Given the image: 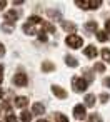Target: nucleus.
<instances>
[{"label": "nucleus", "instance_id": "obj_29", "mask_svg": "<svg viewBox=\"0 0 110 122\" xmlns=\"http://www.w3.org/2000/svg\"><path fill=\"white\" fill-rule=\"evenodd\" d=\"M110 100V97H108V94H102L100 95V102H103V104H107Z\"/></svg>", "mask_w": 110, "mask_h": 122}, {"label": "nucleus", "instance_id": "obj_34", "mask_svg": "<svg viewBox=\"0 0 110 122\" xmlns=\"http://www.w3.org/2000/svg\"><path fill=\"white\" fill-rule=\"evenodd\" d=\"M2 80H4V67L0 65V84H2Z\"/></svg>", "mask_w": 110, "mask_h": 122}, {"label": "nucleus", "instance_id": "obj_22", "mask_svg": "<svg viewBox=\"0 0 110 122\" xmlns=\"http://www.w3.org/2000/svg\"><path fill=\"white\" fill-rule=\"evenodd\" d=\"M40 22H42V19H40V17H37V15L29 17V24H30V25H33V24H40Z\"/></svg>", "mask_w": 110, "mask_h": 122}, {"label": "nucleus", "instance_id": "obj_15", "mask_svg": "<svg viewBox=\"0 0 110 122\" xmlns=\"http://www.w3.org/2000/svg\"><path fill=\"white\" fill-rule=\"evenodd\" d=\"M24 32H25L27 35H35V34H37L35 27H33V25H30V24H25V25H24Z\"/></svg>", "mask_w": 110, "mask_h": 122}, {"label": "nucleus", "instance_id": "obj_31", "mask_svg": "<svg viewBox=\"0 0 110 122\" xmlns=\"http://www.w3.org/2000/svg\"><path fill=\"white\" fill-rule=\"evenodd\" d=\"M38 34V39L42 40V42H47V34L45 32H37Z\"/></svg>", "mask_w": 110, "mask_h": 122}, {"label": "nucleus", "instance_id": "obj_17", "mask_svg": "<svg viewBox=\"0 0 110 122\" xmlns=\"http://www.w3.org/2000/svg\"><path fill=\"white\" fill-rule=\"evenodd\" d=\"M27 104H29V99H27V97H17V99H15V105L20 107V109L25 107Z\"/></svg>", "mask_w": 110, "mask_h": 122}, {"label": "nucleus", "instance_id": "obj_38", "mask_svg": "<svg viewBox=\"0 0 110 122\" xmlns=\"http://www.w3.org/2000/svg\"><path fill=\"white\" fill-rule=\"evenodd\" d=\"M2 97H4V90H2V89H0V99H2Z\"/></svg>", "mask_w": 110, "mask_h": 122}, {"label": "nucleus", "instance_id": "obj_27", "mask_svg": "<svg viewBox=\"0 0 110 122\" xmlns=\"http://www.w3.org/2000/svg\"><path fill=\"white\" fill-rule=\"evenodd\" d=\"M95 70H97V72H105V65L100 64V62H97V64H95Z\"/></svg>", "mask_w": 110, "mask_h": 122}, {"label": "nucleus", "instance_id": "obj_4", "mask_svg": "<svg viewBox=\"0 0 110 122\" xmlns=\"http://www.w3.org/2000/svg\"><path fill=\"white\" fill-rule=\"evenodd\" d=\"M73 117H75L77 120H83V119L87 117V110H85V107H83L82 104H78V105L73 107Z\"/></svg>", "mask_w": 110, "mask_h": 122}, {"label": "nucleus", "instance_id": "obj_11", "mask_svg": "<svg viewBox=\"0 0 110 122\" xmlns=\"http://www.w3.org/2000/svg\"><path fill=\"white\" fill-rule=\"evenodd\" d=\"M95 95L93 94H88V95H85V105L83 107H93L95 105Z\"/></svg>", "mask_w": 110, "mask_h": 122}, {"label": "nucleus", "instance_id": "obj_32", "mask_svg": "<svg viewBox=\"0 0 110 122\" xmlns=\"http://www.w3.org/2000/svg\"><path fill=\"white\" fill-rule=\"evenodd\" d=\"M4 55H5V45L0 42V57H4Z\"/></svg>", "mask_w": 110, "mask_h": 122}, {"label": "nucleus", "instance_id": "obj_13", "mask_svg": "<svg viewBox=\"0 0 110 122\" xmlns=\"http://www.w3.org/2000/svg\"><path fill=\"white\" fill-rule=\"evenodd\" d=\"M83 74H85V75H83L82 79H83V80H85L87 84L93 82V74H92V70H90V69H85V70H83Z\"/></svg>", "mask_w": 110, "mask_h": 122}, {"label": "nucleus", "instance_id": "obj_19", "mask_svg": "<svg viewBox=\"0 0 110 122\" xmlns=\"http://www.w3.org/2000/svg\"><path fill=\"white\" fill-rule=\"evenodd\" d=\"M42 27H43L47 32H50V34H55V27H53L50 22H42Z\"/></svg>", "mask_w": 110, "mask_h": 122}, {"label": "nucleus", "instance_id": "obj_37", "mask_svg": "<svg viewBox=\"0 0 110 122\" xmlns=\"http://www.w3.org/2000/svg\"><path fill=\"white\" fill-rule=\"evenodd\" d=\"M37 122H48V120H47V119H38Z\"/></svg>", "mask_w": 110, "mask_h": 122}, {"label": "nucleus", "instance_id": "obj_23", "mask_svg": "<svg viewBox=\"0 0 110 122\" xmlns=\"http://www.w3.org/2000/svg\"><path fill=\"white\" fill-rule=\"evenodd\" d=\"M102 59H103L105 62H110V50H108V49H103V50H102Z\"/></svg>", "mask_w": 110, "mask_h": 122}, {"label": "nucleus", "instance_id": "obj_10", "mask_svg": "<svg viewBox=\"0 0 110 122\" xmlns=\"http://www.w3.org/2000/svg\"><path fill=\"white\" fill-rule=\"evenodd\" d=\"M83 54H85L87 57H90V59H95V57H97V49H95L93 45H88V47H85Z\"/></svg>", "mask_w": 110, "mask_h": 122}, {"label": "nucleus", "instance_id": "obj_18", "mask_svg": "<svg viewBox=\"0 0 110 122\" xmlns=\"http://www.w3.org/2000/svg\"><path fill=\"white\" fill-rule=\"evenodd\" d=\"M20 119H22V122H30V120H32V112L24 110V112H22V115H20Z\"/></svg>", "mask_w": 110, "mask_h": 122}, {"label": "nucleus", "instance_id": "obj_26", "mask_svg": "<svg viewBox=\"0 0 110 122\" xmlns=\"http://www.w3.org/2000/svg\"><path fill=\"white\" fill-rule=\"evenodd\" d=\"M88 5H90V9H98L102 5V2L100 0H92V2H88Z\"/></svg>", "mask_w": 110, "mask_h": 122}, {"label": "nucleus", "instance_id": "obj_5", "mask_svg": "<svg viewBox=\"0 0 110 122\" xmlns=\"http://www.w3.org/2000/svg\"><path fill=\"white\" fill-rule=\"evenodd\" d=\"M62 27H63V30H65V32H70V35L77 32V25H75L73 22H67V20H62Z\"/></svg>", "mask_w": 110, "mask_h": 122}, {"label": "nucleus", "instance_id": "obj_2", "mask_svg": "<svg viewBox=\"0 0 110 122\" xmlns=\"http://www.w3.org/2000/svg\"><path fill=\"white\" fill-rule=\"evenodd\" d=\"M72 87H73L75 92H83V90H87L88 84L82 77H72Z\"/></svg>", "mask_w": 110, "mask_h": 122}, {"label": "nucleus", "instance_id": "obj_28", "mask_svg": "<svg viewBox=\"0 0 110 122\" xmlns=\"http://www.w3.org/2000/svg\"><path fill=\"white\" fill-rule=\"evenodd\" d=\"M7 122H19V119H17L14 114H10V112H9V114H7Z\"/></svg>", "mask_w": 110, "mask_h": 122}, {"label": "nucleus", "instance_id": "obj_9", "mask_svg": "<svg viewBox=\"0 0 110 122\" xmlns=\"http://www.w3.org/2000/svg\"><path fill=\"white\" fill-rule=\"evenodd\" d=\"M43 112H45V107H43V104H40V102L33 104V107H32V115H33V114H37V115H42Z\"/></svg>", "mask_w": 110, "mask_h": 122}, {"label": "nucleus", "instance_id": "obj_25", "mask_svg": "<svg viewBox=\"0 0 110 122\" xmlns=\"http://www.w3.org/2000/svg\"><path fill=\"white\" fill-rule=\"evenodd\" d=\"M2 30L7 32V34H12V32H14V27H12L10 24H2Z\"/></svg>", "mask_w": 110, "mask_h": 122}, {"label": "nucleus", "instance_id": "obj_6", "mask_svg": "<svg viewBox=\"0 0 110 122\" xmlns=\"http://www.w3.org/2000/svg\"><path fill=\"white\" fill-rule=\"evenodd\" d=\"M52 92H53V95L58 97V99H67V92H65V89H62L60 85H53V87H52Z\"/></svg>", "mask_w": 110, "mask_h": 122}, {"label": "nucleus", "instance_id": "obj_21", "mask_svg": "<svg viewBox=\"0 0 110 122\" xmlns=\"http://www.w3.org/2000/svg\"><path fill=\"white\" fill-rule=\"evenodd\" d=\"M53 119H55L57 122H68V119H67L63 114H53Z\"/></svg>", "mask_w": 110, "mask_h": 122}, {"label": "nucleus", "instance_id": "obj_24", "mask_svg": "<svg viewBox=\"0 0 110 122\" xmlns=\"http://www.w3.org/2000/svg\"><path fill=\"white\" fill-rule=\"evenodd\" d=\"M88 120H90V122H102V117H100L98 114H90V115H88Z\"/></svg>", "mask_w": 110, "mask_h": 122}, {"label": "nucleus", "instance_id": "obj_35", "mask_svg": "<svg viewBox=\"0 0 110 122\" xmlns=\"http://www.w3.org/2000/svg\"><path fill=\"white\" fill-rule=\"evenodd\" d=\"M5 5H7V2H4V0H2V2H0V10H4Z\"/></svg>", "mask_w": 110, "mask_h": 122}, {"label": "nucleus", "instance_id": "obj_7", "mask_svg": "<svg viewBox=\"0 0 110 122\" xmlns=\"http://www.w3.org/2000/svg\"><path fill=\"white\" fill-rule=\"evenodd\" d=\"M19 19V14L15 12V10H9L7 14H5V20H7V24H15V20Z\"/></svg>", "mask_w": 110, "mask_h": 122}, {"label": "nucleus", "instance_id": "obj_36", "mask_svg": "<svg viewBox=\"0 0 110 122\" xmlns=\"http://www.w3.org/2000/svg\"><path fill=\"white\" fill-rule=\"evenodd\" d=\"M14 4H15V5H22V4H24V0H15Z\"/></svg>", "mask_w": 110, "mask_h": 122}, {"label": "nucleus", "instance_id": "obj_33", "mask_svg": "<svg viewBox=\"0 0 110 122\" xmlns=\"http://www.w3.org/2000/svg\"><path fill=\"white\" fill-rule=\"evenodd\" d=\"M103 85L110 89V77H105V79H103Z\"/></svg>", "mask_w": 110, "mask_h": 122}, {"label": "nucleus", "instance_id": "obj_20", "mask_svg": "<svg viewBox=\"0 0 110 122\" xmlns=\"http://www.w3.org/2000/svg\"><path fill=\"white\" fill-rule=\"evenodd\" d=\"M97 39H98V42H105V40L108 39V35H107L103 30H97Z\"/></svg>", "mask_w": 110, "mask_h": 122}, {"label": "nucleus", "instance_id": "obj_12", "mask_svg": "<svg viewBox=\"0 0 110 122\" xmlns=\"http://www.w3.org/2000/svg\"><path fill=\"white\" fill-rule=\"evenodd\" d=\"M85 29H87L88 32H97V30H98V24H97L95 20H90V22L85 24Z\"/></svg>", "mask_w": 110, "mask_h": 122}, {"label": "nucleus", "instance_id": "obj_1", "mask_svg": "<svg viewBox=\"0 0 110 122\" xmlns=\"http://www.w3.org/2000/svg\"><path fill=\"white\" fill-rule=\"evenodd\" d=\"M65 44H67L70 49H80V47L83 45V39L78 37L77 34H72V35H68V37L65 39Z\"/></svg>", "mask_w": 110, "mask_h": 122}, {"label": "nucleus", "instance_id": "obj_30", "mask_svg": "<svg viewBox=\"0 0 110 122\" xmlns=\"http://www.w3.org/2000/svg\"><path fill=\"white\" fill-rule=\"evenodd\" d=\"M107 35H108V39H110V20H107L105 22V30H103Z\"/></svg>", "mask_w": 110, "mask_h": 122}, {"label": "nucleus", "instance_id": "obj_3", "mask_svg": "<svg viewBox=\"0 0 110 122\" xmlns=\"http://www.w3.org/2000/svg\"><path fill=\"white\" fill-rule=\"evenodd\" d=\"M14 84H15L17 87H25V85L29 84V77H27V74H24V72L15 74V75H14Z\"/></svg>", "mask_w": 110, "mask_h": 122}, {"label": "nucleus", "instance_id": "obj_8", "mask_svg": "<svg viewBox=\"0 0 110 122\" xmlns=\"http://www.w3.org/2000/svg\"><path fill=\"white\" fill-rule=\"evenodd\" d=\"M53 70H55V65H53L50 60H43V62H42V72L48 74V72H53Z\"/></svg>", "mask_w": 110, "mask_h": 122}, {"label": "nucleus", "instance_id": "obj_14", "mask_svg": "<svg viewBox=\"0 0 110 122\" xmlns=\"http://www.w3.org/2000/svg\"><path fill=\"white\" fill-rule=\"evenodd\" d=\"M47 15L50 17V19H57V20H62V14L58 12V10H47Z\"/></svg>", "mask_w": 110, "mask_h": 122}, {"label": "nucleus", "instance_id": "obj_16", "mask_svg": "<svg viewBox=\"0 0 110 122\" xmlns=\"http://www.w3.org/2000/svg\"><path fill=\"white\" fill-rule=\"evenodd\" d=\"M65 64H67L68 67H77V65H78L77 59H75V57H72V55H67V57H65Z\"/></svg>", "mask_w": 110, "mask_h": 122}]
</instances>
